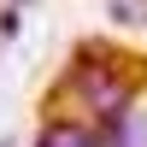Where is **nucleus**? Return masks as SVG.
Listing matches in <instances>:
<instances>
[{
	"label": "nucleus",
	"instance_id": "nucleus-1",
	"mask_svg": "<svg viewBox=\"0 0 147 147\" xmlns=\"http://www.w3.org/2000/svg\"><path fill=\"white\" fill-rule=\"evenodd\" d=\"M53 88H59V106H65L71 118H88V124H100V129L124 124L129 106H136V77H129L112 53H100V47H82V53L59 71Z\"/></svg>",
	"mask_w": 147,
	"mask_h": 147
},
{
	"label": "nucleus",
	"instance_id": "nucleus-2",
	"mask_svg": "<svg viewBox=\"0 0 147 147\" xmlns=\"http://www.w3.org/2000/svg\"><path fill=\"white\" fill-rule=\"evenodd\" d=\"M30 147H112V129L88 124V118H47Z\"/></svg>",
	"mask_w": 147,
	"mask_h": 147
}]
</instances>
